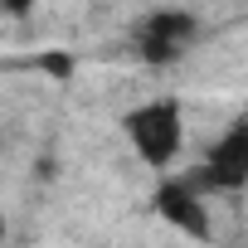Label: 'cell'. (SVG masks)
I'll use <instances>...</instances> for the list:
<instances>
[{"label": "cell", "instance_id": "cell-1", "mask_svg": "<svg viewBox=\"0 0 248 248\" xmlns=\"http://www.w3.org/2000/svg\"><path fill=\"white\" fill-rule=\"evenodd\" d=\"M122 132L151 170H170L185 146V107L175 97H146L122 112Z\"/></svg>", "mask_w": 248, "mask_h": 248}, {"label": "cell", "instance_id": "cell-2", "mask_svg": "<svg viewBox=\"0 0 248 248\" xmlns=\"http://www.w3.org/2000/svg\"><path fill=\"white\" fill-rule=\"evenodd\" d=\"M204 195H243L248 190V117L229 122V127L204 146L200 166L185 170Z\"/></svg>", "mask_w": 248, "mask_h": 248}, {"label": "cell", "instance_id": "cell-3", "mask_svg": "<svg viewBox=\"0 0 248 248\" xmlns=\"http://www.w3.org/2000/svg\"><path fill=\"white\" fill-rule=\"evenodd\" d=\"M195 39H200V20H195V10H146L141 15V25H137V59L141 63H151V68H170V63H180L190 49H195Z\"/></svg>", "mask_w": 248, "mask_h": 248}, {"label": "cell", "instance_id": "cell-4", "mask_svg": "<svg viewBox=\"0 0 248 248\" xmlns=\"http://www.w3.org/2000/svg\"><path fill=\"white\" fill-rule=\"evenodd\" d=\"M156 214L185 233V238H209V200L190 175H161L156 185Z\"/></svg>", "mask_w": 248, "mask_h": 248}, {"label": "cell", "instance_id": "cell-5", "mask_svg": "<svg viewBox=\"0 0 248 248\" xmlns=\"http://www.w3.org/2000/svg\"><path fill=\"white\" fill-rule=\"evenodd\" d=\"M5 233H10V224H5V214H0V248H5Z\"/></svg>", "mask_w": 248, "mask_h": 248}]
</instances>
